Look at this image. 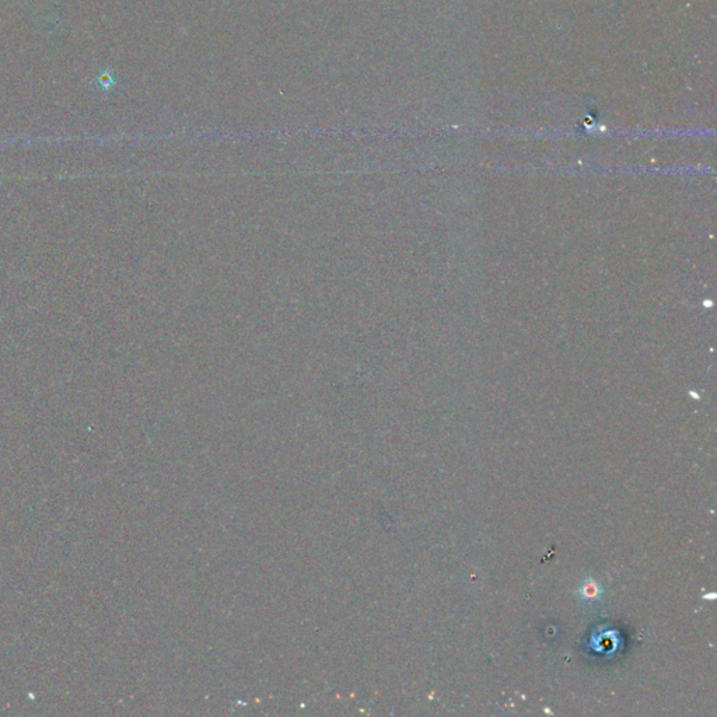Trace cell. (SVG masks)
<instances>
[{
	"label": "cell",
	"instance_id": "obj_1",
	"mask_svg": "<svg viewBox=\"0 0 717 717\" xmlns=\"http://www.w3.org/2000/svg\"><path fill=\"white\" fill-rule=\"evenodd\" d=\"M579 594L583 599H597L601 597L602 588L595 580L588 579L579 587Z\"/></svg>",
	"mask_w": 717,
	"mask_h": 717
}]
</instances>
